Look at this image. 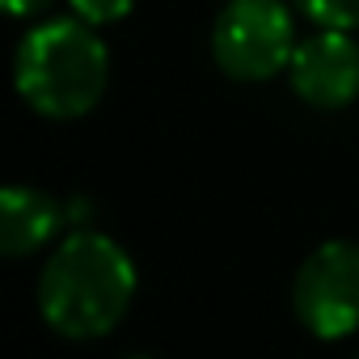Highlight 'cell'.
Returning a JSON list of instances; mask_svg holds the SVG:
<instances>
[{
  "label": "cell",
  "instance_id": "cell-1",
  "mask_svg": "<svg viewBox=\"0 0 359 359\" xmlns=\"http://www.w3.org/2000/svg\"><path fill=\"white\" fill-rule=\"evenodd\" d=\"M131 300L135 262L114 237L97 229H68L39 275L43 321L72 342L110 334L127 317Z\"/></svg>",
  "mask_w": 359,
  "mask_h": 359
},
{
  "label": "cell",
  "instance_id": "cell-2",
  "mask_svg": "<svg viewBox=\"0 0 359 359\" xmlns=\"http://www.w3.org/2000/svg\"><path fill=\"white\" fill-rule=\"evenodd\" d=\"M13 85L22 102L51 123L85 118L110 85V51L97 26L76 13L30 26L13 55Z\"/></svg>",
  "mask_w": 359,
  "mask_h": 359
},
{
  "label": "cell",
  "instance_id": "cell-3",
  "mask_svg": "<svg viewBox=\"0 0 359 359\" xmlns=\"http://www.w3.org/2000/svg\"><path fill=\"white\" fill-rule=\"evenodd\" d=\"M296 43V22L283 0H224L212 26V55L220 72L250 85L287 72Z\"/></svg>",
  "mask_w": 359,
  "mask_h": 359
},
{
  "label": "cell",
  "instance_id": "cell-4",
  "mask_svg": "<svg viewBox=\"0 0 359 359\" xmlns=\"http://www.w3.org/2000/svg\"><path fill=\"white\" fill-rule=\"evenodd\" d=\"M296 321L313 338H346L359 330V241L317 245L292 279Z\"/></svg>",
  "mask_w": 359,
  "mask_h": 359
},
{
  "label": "cell",
  "instance_id": "cell-5",
  "mask_svg": "<svg viewBox=\"0 0 359 359\" xmlns=\"http://www.w3.org/2000/svg\"><path fill=\"white\" fill-rule=\"evenodd\" d=\"M292 93L313 110H342L359 97V39L351 30H317L296 43L287 64Z\"/></svg>",
  "mask_w": 359,
  "mask_h": 359
},
{
  "label": "cell",
  "instance_id": "cell-6",
  "mask_svg": "<svg viewBox=\"0 0 359 359\" xmlns=\"http://www.w3.org/2000/svg\"><path fill=\"white\" fill-rule=\"evenodd\" d=\"M68 224V203L51 199L39 187H5L0 191V254L26 258L60 237Z\"/></svg>",
  "mask_w": 359,
  "mask_h": 359
},
{
  "label": "cell",
  "instance_id": "cell-7",
  "mask_svg": "<svg viewBox=\"0 0 359 359\" xmlns=\"http://www.w3.org/2000/svg\"><path fill=\"white\" fill-rule=\"evenodd\" d=\"M317 30H359V0H292Z\"/></svg>",
  "mask_w": 359,
  "mask_h": 359
},
{
  "label": "cell",
  "instance_id": "cell-8",
  "mask_svg": "<svg viewBox=\"0 0 359 359\" xmlns=\"http://www.w3.org/2000/svg\"><path fill=\"white\" fill-rule=\"evenodd\" d=\"M68 9L89 26H114L135 9V0H68Z\"/></svg>",
  "mask_w": 359,
  "mask_h": 359
},
{
  "label": "cell",
  "instance_id": "cell-9",
  "mask_svg": "<svg viewBox=\"0 0 359 359\" xmlns=\"http://www.w3.org/2000/svg\"><path fill=\"white\" fill-rule=\"evenodd\" d=\"M0 5H5V13L9 18H39L51 0H0Z\"/></svg>",
  "mask_w": 359,
  "mask_h": 359
},
{
  "label": "cell",
  "instance_id": "cell-10",
  "mask_svg": "<svg viewBox=\"0 0 359 359\" xmlns=\"http://www.w3.org/2000/svg\"><path fill=\"white\" fill-rule=\"evenodd\" d=\"M89 216H93L89 199H68V224L72 229H89Z\"/></svg>",
  "mask_w": 359,
  "mask_h": 359
},
{
  "label": "cell",
  "instance_id": "cell-11",
  "mask_svg": "<svg viewBox=\"0 0 359 359\" xmlns=\"http://www.w3.org/2000/svg\"><path fill=\"white\" fill-rule=\"evenodd\" d=\"M123 359H148V355H123Z\"/></svg>",
  "mask_w": 359,
  "mask_h": 359
},
{
  "label": "cell",
  "instance_id": "cell-12",
  "mask_svg": "<svg viewBox=\"0 0 359 359\" xmlns=\"http://www.w3.org/2000/svg\"><path fill=\"white\" fill-rule=\"evenodd\" d=\"M355 359H359V355H355Z\"/></svg>",
  "mask_w": 359,
  "mask_h": 359
}]
</instances>
